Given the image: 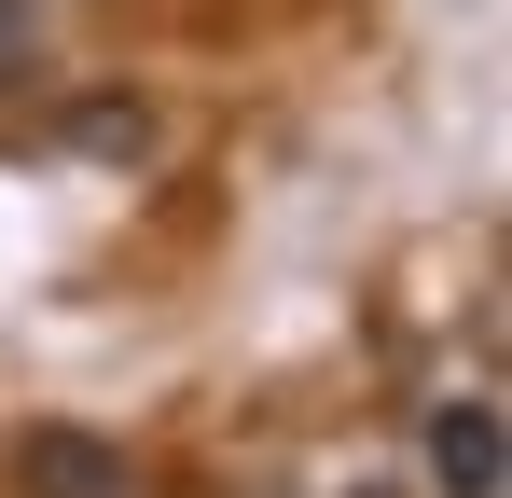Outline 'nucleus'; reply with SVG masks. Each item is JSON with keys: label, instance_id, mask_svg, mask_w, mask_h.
I'll return each instance as SVG.
<instances>
[{"label": "nucleus", "instance_id": "nucleus-1", "mask_svg": "<svg viewBox=\"0 0 512 498\" xmlns=\"http://www.w3.org/2000/svg\"><path fill=\"white\" fill-rule=\"evenodd\" d=\"M14 485H28V498H139V471H125V443H97V429H70V415H42V429L14 443Z\"/></svg>", "mask_w": 512, "mask_h": 498}, {"label": "nucleus", "instance_id": "nucleus-2", "mask_svg": "<svg viewBox=\"0 0 512 498\" xmlns=\"http://www.w3.org/2000/svg\"><path fill=\"white\" fill-rule=\"evenodd\" d=\"M499 471H512L499 402H485V388H457V402L429 415V485H443V498H499Z\"/></svg>", "mask_w": 512, "mask_h": 498}, {"label": "nucleus", "instance_id": "nucleus-3", "mask_svg": "<svg viewBox=\"0 0 512 498\" xmlns=\"http://www.w3.org/2000/svg\"><path fill=\"white\" fill-rule=\"evenodd\" d=\"M70 153L139 166V153H153V111H139V97H84V111H70Z\"/></svg>", "mask_w": 512, "mask_h": 498}, {"label": "nucleus", "instance_id": "nucleus-4", "mask_svg": "<svg viewBox=\"0 0 512 498\" xmlns=\"http://www.w3.org/2000/svg\"><path fill=\"white\" fill-rule=\"evenodd\" d=\"M42 70V14H28V0H0V83H28Z\"/></svg>", "mask_w": 512, "mask_h": 498}]
</instances>
